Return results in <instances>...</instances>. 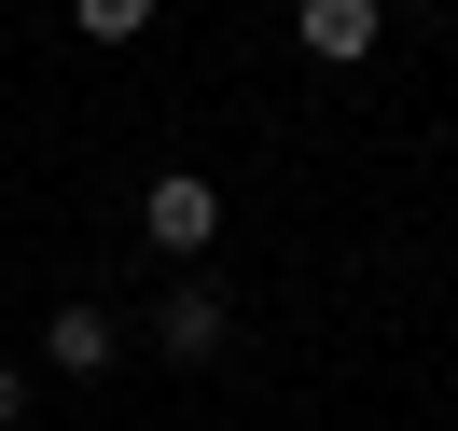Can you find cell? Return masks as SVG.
<instances>
[{
	"mask_svg": "<svg viewBox=\"0 0 458 431\" xmlns=\"http://www.w3.org/2000/svg\"><path fill=\"white\" fill-rule=\"evenodd\" d=\"M292 42H306L319 70H361L375 42H389V0H292Z\"/></svg>",
	"mask_w": 458,
	"mask_h": 431,
	"instance_id": "6da1fadb",
	"label": "cell"
},
{
	"mask_svg": "<svg viewBox=\"0 0 458 431\" xmlns=\"http://www.w3.org/2000/svg\"><path fill=\"white\" fill-rule=\"evenodd\" d=\"M140 237H153V251H208V237H223V195H208L195 168H167V181L140 195Z\"/></svg>",
	"mask_w": 458,
	"mask_h": 431,
	"instance_id": "7a4b0ae2",
	"label": "cell"
},
{
	"mask_svg": "<svg viewBox=\"0 0 458 431\" xmlns=\"http://www.w3.org/2000/svg\"><path fill=\"white\" fill-rule=\"evenodd\" d=\"M223 292H167V306H153V348H167V362H223Z\"/></svg>",
	"mask_w": 458,
	"mask_h": 431,
	"instance_id": "3957f363",
	"label": "cell"
},
{
	"mask_svg": "<svg viewBox=\"0 0 458 431\" xmlns=\"http://www.w3.org/2000/svg\"><path fill=\"white\" fill-rule=\"evenodd\" d=\"M112 320H98V306H56V320H42V362H56V375H112Z\"/></svg>",
	"mask_w": 458,
	"mask_h": 431,
	"instance_id": "277c9868",
	"label": "cell"
},
{
	"mask_svg": "<svg viewBox=\"0 0 458 431\" xmlns=\"http://www.w3.org/2000/svg\"><path fill=\"white\" fill-rule=\"evenodd\" d=\"M70 29H84V42H140V29H153V0H70Z\"/></svg>",
	"mask_w": 458,
	"mask_h": 431,
	"instance_id": "5b68a950",
	"label": "cell"
},
{
	"mask_svg": "<svg viewBox=\"0 0 458 431\" xmlns=\"http://www.w3.org/2000/svg\"><path fill=\"white\" fill-rule=\"evenodd\" d=\"M14 418H29V375H14V362H0V431H14Z\"/></svg>",
	"mask_w": 458,
	"mask_h": 431,
	"instance_id": "8992f818",
	"label": "cell"
}]
</instances>
